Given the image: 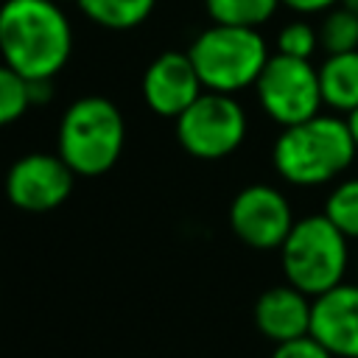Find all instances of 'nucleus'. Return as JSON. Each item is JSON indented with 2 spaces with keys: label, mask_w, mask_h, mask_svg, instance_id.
I'll return each instance as SVG.
<instances>
[{
  "label": "nucleus",
  "mask_w": 358,
  "mask_h": 358,
  "mask_svg": "<svg viewBox=\"0 0 358 358\" xmlns=\"http://www.w3.org/2000/svg\"><path fill=\"white\" fill-rule=\"evenodd\" d=\"M73 25L59 0L0 3V62L22 78H53L70 62Z\"/></svg>",
  "instance_id": "f257e3e1"
},
{
  "label": "nucleus",
  "mask_w": 358,
  "mask_h": 358,
  "mask_svg": "<svg viewBox=\"0 0 358 358\" xmlns=\"http://www.w3.org/2000/svg\"><path fill=\"white\" fill-rule=\"evenodd\" d=\"M355 140L336 112H319L310 120L280 129L271 145L277 176L294 187H322L338 182L355 162Z\"/></svg>",
  "instance_id": "f03ea898"
},
{
  "label": "nucleus",
  "mask_w": 358,
  "mask_h": 358,
  "mask_svg": "<svg viewBox=\"0 0 358 358\" xmlns=\"http://www.w3.org/2000/svg\"><path fill=\"white\" fill-rule=\"evenodd\" d=\"M126 120L115 101L103 95L76 98L56 131V154L76 176H101L112 171L123 154Z\"/></svg>",
  "instance_id": "7ed1b4c3"
},
{
  "label": "nucleus",
  "mask_w": 358,
  "mask_h": 358,
  "mask_svg": "<svg viewBox=\"0 0 358 358\" xmlns=\"http://www.w3.org/2000/svg\"><path fill=\"white\" fill-rule=\"evenodd\" d=\"M277 252L285 282L308 296H319L347 280L350 238L324 213L296 218Z\"/></svg>",
  "instance_id": "20e7f679"
},
{
  "label": "nucleus",
  "mask_w": 358,
  "mask_h": 358,
  "mask_svg": "<svg viewBox=\"0 0 358 358\" xmlns=\"http://www.w3.org/2000/svg\"><path fill=\"white\" fill-rule=\"evenodd\" d=\"M187 56L210 92L238 95L257 84L266 62L271 59L268 45L257 28L210 25L187 48Z\"/></svg>",
  "instance_id": "39448f33"
},
{
  "label": "nucleus",
  "mask_w": 358,
  "mask_h": 358,
  "mask_svg": "<svg viewBox=\"0 0 358 358\" xmlns=\"http://www.w3.org/2000/svg\"><path fill=\"white\" fill-rule=\"evenodd\" d=\"M173 123L179 145L190 157L204 162H215L235 154L249 131V117L241 101L235 95L210 90H204Z\"/></svg>",
  "instance_id": "423d86ee"
},
{
  "label": "nucleus",
  "mask_w": 358,
  "mask_h": 358,
  "mask_svg": "<svg viewBox=\"0 0 358 358\" xmlns=\"http://www.w3.org/2000/svg\"><path fill=\"white\" fill-rule=\"evenodd\" d=\"M255 95L266 117L274 120L280 129L310 120L324 106L319 67H313L310 59H294L282 53H274L266 62L255 84Z\"/></svg>",
  "instance_id": "0eeeda50"
},
{
  "label": "nucleus",
  "mask_w": 358,
  "mask_h": 358,
  "mask_svg": "<svg viewBox=\"0 0 358 358\" xmlns=\"http://www.w3.org/2000/svg\"><path fill=\"white\" fill-rule=\"evenodd\" d=\"M294 210L288 196L274 185H246L229 204V229L241 243L257 252L280 249L294 227Z\"/></svg>",
  "instance_id": "6e6552de"
},
{
  "label": "nucleus",
  "mask_w": 358,
  "mask_h": 358,
  "mask_svg": "<svg viewBox=\"0 0 358 358\" xmlns=\"http://www.w3.org/2000/svg\"><path fill=\"white\" fill-rule=\"evenodd\" d=\"M76 185V173L59 154L31 151L11 162L6 173V199L22 213H50L62 207Z\"/></svg>",
  "instance_id": "1a4fd4ad"
},
{
  "label": "nucleus",
  "mask_w": 358,
  "mask_h": 358,
  "mask_svg": "<svg viewBox=\"0 0 358 358\" xmlns=\"http://www.w3.org/2000/svg\"><path fill=\"white\" fill-rule=\"evenodd\" d=\"M201 92L204 87L187 50H165L143 73V101L159 117L176 120Z\"/></svg>",
  "instance_id": "9d476101"
},
{
  "label": "nucleus",
  "mask_w": 358,
  "mask_h": 358,
  "mask_svg": "<svg viewBox=\"0 0 358 358\" xmlns=\"http://www.w3.org/2000/svg\"><path fill=\"white\" fill-rule=\"evenodd\" d=\"M310 336L333 358H358V282H341L313 296Z\"/></svg>",
  "instance_id": "9b49d317"
},
{
  "label": "nucleus",
  "mask_w": 358,
  "mask_h": 358,
  "mask_svg": "<svg viewBox=\"0 0 358 358\" xmlns=\"http://www.w3.org/2000/svg\"><path fill=\"white\" fill-rule=\"evenodd\" d=\"M310 313L313 296L302 294L291 282H280L266 288L255 299V327L274 344H285L302 336H310Z\"/></svg>",
  "instance_id": "f8f14e48"
},
{
  "label": "nucleus",
  "mask_w": 358,
  "mask_h": 358,
  "mask_svg": "<svg viewBox=\"0 0 358 358\" xmlns=\"http://www.w3.org/2000/svg\"><path fill=\"white\" fill-rule=\"evenodd\" d=\"M322 101L336 115H350L358 109V50L327 53L319 64Z\"/></svg>",
  "instance_id": "ddd939ff"
},
{
  "label": "nucleus",
  "mask_w": 358,
  "mask_h": 358,
  "mask_svg": "<svg viewBox=\"0 0 358 358\" xmlns=\"http://www.w3.org/2000/svg\"><path fill=\"white\" fill-rule=\"evenodd\" d=\"M81 14L106 31H131L143 25L157 0H76Z\"/></svg>",
  "instance_id": "4468645a"
},
{
  "label": "nucleus",
  "mask_w": 358,
  "mask_h": 358,
  "mask_svg": "<svg viewBox=\"0 0 358 358\" xmlns=\"http://www.w3.org/2000/svg\"><path fill=\"white\" fill-rule=\"evenodd\" d=\"M280 0H204V11L215 25H238V28H260L266 25Z\"/></svg>",
  "instance_id": "2eb2a0df"
},
{
  "label": "nucleus",
  "mask_w": 358,
  "mask_h": 358,
  "mask_svg": "<svg viewBox=\"0 0 358 358\" xmlns=\"http://www.w3.org/2000/svg\"><path fill=\"white\" fill-rule=\"evenodd\" d=\"M322 213L336 224L341 235H347L350 241H358V176L338 179L330 187Z\"/></svg>",
  "instance_id": "dca6fc26"
},
{
  "label": "nucleus",
  "mask_w": 358,
  "mask_h": 358,
  "mask_svg": "<svg viewBox=\"0 0 358 358\" xmlns=\"http://www.w3.org/2000/svg\"><path fill=\"white\" fill-rule=\"evenodd\" d=\"M319 45L327 53L358 50V14L347 6H336L324 14L319 25Z\"/></svg>",
  "instance_id": "f3484780"
},
{
  "label": "nucleus",
  "mask_w": 358,
  "mask_h": 358,
  "mask_svg": "<svg viewBox=\"0 0 358 358\" xmlns=\"http://www.w3.org/2000/svg\"><path fill=\"white\" fill-rule=\"evenodd\" d=\"M31 109L28 78L0 62V129L17 123Z\"/></svg>",
  "instance_id": "a211bd4d"
},
{
  "label": "nucleus",
  "mask_w": 358,
  "mask_h": 358,
  "mask_svg": "<svg viewBox=\"0 0 358 358\" xmlns=\"http://www.w3.org/2000/svg\"><path fill=\"white\" fill-rule=\"evenodd\" d=\"M319 48V28L308 20H291L277 31V53L294 59H310Z\"/></svg>",
  "instance_id": "6ab92c4d"
},
{
  "label": "nucleus",
  "mask_w": 358,
  "mask_h": 358,
  "mask_svg": "<svg viewBox=\"0 0 358 358\" xmlns=\"http://www.w3.org/2000/svg\"><path fill=\"white\" fill-rule=\"evenodd\" d=\"M268 358H333V355L313 336H302V338H294L285 344H274Z\"/></svg>",
  "instance_id": "aec40b11"
},
{
  "label": "nucleus",
  "mask_w": 358,
  "mask_h": 358,
  "mask_svg": "<svg viewBox=\"0 0 358 358\" xmlns=\"http://www.w3.org/2000/svg\"><path fill=\"white\" fill-rule=\"evenodd\" d=\"M285 8L308 17V14H327L330 8H336L341 0H280Z\"/></svg>",
  "instance_id": "412c9836"
},
{
  "label": "nucleus",
  "mask_w": 358,
  "mask_h": 358,
  "mask_svg": "<svg viewBox=\"0 0 358 358\" xmlns=\"http://www.w3.org/2000/svg\"><path fill=\"white\" fill-rule=\"evenodd\" d=\"M28 95H31V106L48 103L53 98V78H31L28 81Z\"/></svg>",
  "instance_id": "4be33fe9"
},
{
  "label": "nucleus",
  "mask_w": 358,
  "mask_h": 358,
  "mask_svg": "<svg viewBox=\"0 0 358 358\" xmlns=\"http://www.w3.org/2000/svg\"><path fill=\"white\" fill-rule=\"evenodd\" d=\"M344 120H347V126H350V134H352V140H355V148H358V109H352L350 115H344Z\"/></svg>",
  "instance_id": "5701e85b"
},
{
  "label": "nucleus",
  "mask_w": 358,
  "mask_h": 358,
  "mask_svg": "<svg viewBox=\"0 0 358 358\" xmlns=\"http://www.w3.org/2000/svg\"><path fill=\"white\" fill-rule=\"evenodd\" d=\"M341 6H347L350 11H355V14H358V0H341Z\"/></svg>",
  "instance_id": "b1692460"
},
{
  "label": "nucleus",
  "mask_w": 358,
  "mask_h": 358,
  "mask_svg": "<svg viewBox=\"0 0 358 358\" xmlns=\"http://www.w3.org/2000/svg\"><path fill=\"white\" fill-rule=\"evenodd\" d=\"M355 282H358V257H355Z\"/></svg>",
  "instance_id": "393cba45"
},
{
  "label": "nucleus",
  "mask_w": 358,
  "mask_h": 358,
  "mask_svg": "<svg viewBox=\"0 0 358 358\" xmlns=\"http://www.w3.org/2000/svg\"><path fill=\"white\" fill-rule=\"evenodd\" d=\"M59 3H67V0H59ZM73 3H76V0H73Z\"/></svg>",
  "instance_id": "a878e982"
}]
</instances>
